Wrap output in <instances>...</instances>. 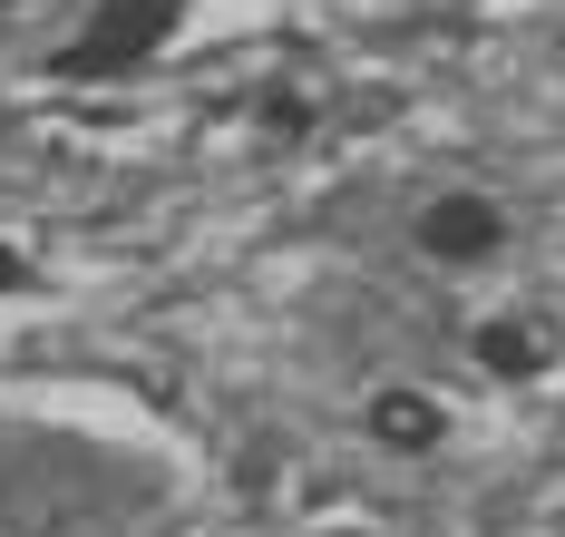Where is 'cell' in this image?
Returning a JSON list of instances; mask_svg holds the SVG:
<instances>
[{
    "mask_svg": "<svg viewBox=\"0 0 565 537\" xmlns=\"http://www.w3.org/2000/svg\"><path fill=\"white\" fill-rule=\"evenodd\" d=\"M468 352H478L488 381H546L565 361V323L546 303H488V313L468 323Z\"/></svg>",
    "mask_w": 565,
    "mask_h": 537,
    "instance_id": "6da1fadb",
    "label": "cell"
},
{
    "mask_svg": "<svg viewBox=\"0 0 565 537\" xmlns=\"http://www.w3.org/2000/svg\"><path fill=\"white\" fill-rule=\"evenodd\" d=\"M419 244L439 264H488V254H508V215L488 196H439V206H419Z\"/></svg>",
    "mask_w": 565,
    "mask_h": 537,
    "instance_id": "7a4b0ae2",
    "label": "cell"
},
{
    "mask_svg": "<svg viewBox=\"0 0 565 537\" xmlns=\"http://www.w3.org/2000/svg\"><path fill=\"white\" fill-rule=\"evenodd\" d=\"M361 430H371L381 450H399V460H419V450H439V440H449V401H439V391H419V381H391V391H371Z\"/></svg>",
    "mask_w": 565,
    "mask_h": 537,
    "instance_id": "3957f363",
    "label": "cell"
},
{
    "mask_svg": "<svg viewBox=\"0 0 565 537\" xmlns=\"http://www.w3.org/2000/svg\"><path fill=\"white\" fill-rule=\"evenodd\" d=\"M30 284H40V264H30L20 244H0V294H30Z\"/></svg>",
    "mask_w": 565,
    "mask_h": 537,
    "instance_id": "277c9868",
    "label": "cell"
},
{
    "mask_svg": "<svg viewBox=\"0 0 565 537\" xmlns=\"http://www.w3.org/2000/svg\"><path fill=\"white\" fill-rule=\"evenodd\" d=\"M0 137H10V108H0Z\"/></svg>",
    "mask_w": 565,
    "mask_h": 537,
    "instance_id": "5b68a950",
    "label": "cell"
}]
</instances>
